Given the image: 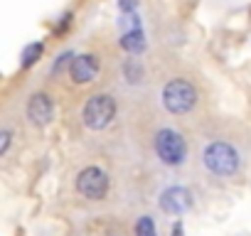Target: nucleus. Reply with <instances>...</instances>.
Returning a JSON list of instances; mask_svg holds the SVG:
<instances>
[{
  "instance_id": "12",
  "label": "nucleus",
  "mask_w": 251,
  "mask_h": 236,
  "mask_svg": "<svg viewBox=\"0 0 251 236\" xmlns=\"http://www.w3.org/2000/svg\"><path fill=\"white\" fill-rule=\"evenodd\" d=\"M136 236H155V221L151 216H141L136 221Z\"/></svg>"
},
{
  "instance_id": "15",
  "label": "nucleus",
  "mask_w": 251,
  "mask_h": 236,
  "mask_svg": "<svg viewBox=\"0 0 251 236\" xmlns=\"http://www.w3.org/2000/svg\"><path fill=\"white\" fill-rule=\"evenodd\" d=\"M138 0H118V10L121 13H136Z\"/></svg>"
},
{
  "instance_id": "2",
  "label": "nucleus",
  "mask_w": 251,
  "mask_h": 236,
  "mask_svg": "<svg viewBox=\"0 0 251 236\" xmlns=\"http://www.w3.org/2000/svg\"><path fill=\"white\" fill-rule=\"evenodd\" d=\"M197 103V89L187 79H170L163 89V106L173 116H182L192 111Z\"/></svg>"
},
{
  "instance_id": "10",
  "label": "nucleus",
  "mask_w": 251,
  "mask_h": 236,
  "mask_svg": "<svg viewBox=\"0 0 251 236\" xmlns=\"http://www.w3.org/2000/svg\"><path fill=\"white\" fill-rule=\"evenodd\" d=\"M123 76L128 79L131 84H138L143 79V64L138 59H126L123 62Z\"/></svg>"
},
{
  "instance_id": "17",
  "label": "nucleus",
  "mask_w": 251,
  "mask_h": 236,
  "mask_svg": "<svg viewBox=\"0 0 251 236\" xmlns=\"http://www.w3.org/2000/svg\"><path fill=\"white\" fill-rule=\"evenodd\" d=\"M173 236H182V224H180V221L173 224Z\"/></svg>"
},
{
  "instance_id": "4",
  "label": "nucleus",
  "mask_w": 251,
  "mask_h": 236,
  "mask_svg": "<svg viewBox=\"0 0 251 236\" xmlns=\"http://www.w3.org/2000/svg\"><path fill=\"white\" fill-rule=\"evenodd\" d=\"M155 153H158L160 163H165L170 167H177L187 158V143H185V138L177 131L160 128L158 136H155Z\"/></svg>"
},
{
  "instance_id": "7",
  "label": "nucleus",
  "mask_w": 251,
  "mask_h": 236,
  "mask_svg": "<svg viewBox=\"0 0 251 236\" xmlns=\"http://www.w3.org/2000/svg\"><path fill=\"white\" fill-rule=\"evenodd\" d=\"M190 207H192V194H190V189H185V187H180V185H173V187H168V189L160 194V209H163L165 214L182 216Z\"/></svg>"
},
{
  "instance_id": "8",
  "label": "nucleus",
  "mask_w": 251,
  "mask_h": 236,
  "mask_svg": "<svg viewBox=\"0 0 251 236\" xmlns=\"http://www.w3.org/2000/svg\"><path fill=\"white\" fill-rule=\"evenodd\" d=\"M52 116H54V103L47 94H32L30 101H27V118H30V123L32 126H47L52 121Z\"/></svg>"
},
{
  "instance_id": "13",
  "label": "nucleus",
  "mask_w": 251,
  "mask_h": 236,
  "mask_svg": "<svg viewBox=\"0 0 251 236\" xmlns=\"http://www.w3.org/2000/svg\"><path fill=\"white\" fill-rule=\"evenodd\" d=\"M121 27H123V32L141 30V18H138L136 13H123V18H121Z\"/></svg>"
},
{
  "instance_id": "14",
  "label": "nucleus",
  "mask_w": 251,
  "mask_h": 236,
  "mask_svg": "<svg viewBox=\"0 0 251 236\" xmlns=\"http://www.w3.org/2000/svg\"><path fill=\"white\" fill-rule=\"evenodd\" d=\"M72 59H74V54H72V52H64L62 57H57V62H54V67H52V74L62 71V69L67 67V62H72Z\"/></svg>"
},
{
  "instance_id": "1",
  "label": "nucleus",
  "mask_w": 251,
  "mask_h": 236,
  "mask_svg": "<svg viewBox=\"0 0 251 236\" xmlns=\"http://www.w3.org/2000/svg\"><path fill=\"white\" fill-rule=\"evenodd\" d=\"M202 160H204V167L212 175H217V177H231L239 170V165H241V158H239L236 148H231L224 141L209 143L204 148V153H202Z\"/></svg>"
},
{
  "instance_id": "3",
  "label": "nucleus",
  "mask_w": 251,
  "mask_h": 236,
  "mask_svg": "<svg viewBox=\"0 0 251 236\" xmlns=\"http://www.w3.org/2000/svg\"><path fill=\"white\" fill-rule=\"evenodd\" d=\"M116 116V101L108 94H94L81 111V121L89 131H103Z\"/></svg>"
},
{
  "instance_id": "5",
  "label": "nucleus",
  "mask_w": 251,
  "mask_h": 236,
  "mask_svg": "<svg viewBox=\"0 0 251 236\" xmlns=\"http://www.w3.org/2000/svg\"><path fill=\"white\" fill-rule=\"evenodd\" d=\"M76 189L86 199H94V202L96 199H103L108 194V175L101 167L89 165V167H84L76 175Z\"/></svg>"
},
{
  "instance_id": "6",
  "label": "nucleus",
  "mask_w": 251,
  "mask_h": 236,
  "mask_svg": "<svg viewBox=\"0 0 251 236\" xmlns=\"http://www.w3.org/2000/svg\"><path fill=\"white\" fill-rule=\"evenodd\" d=\"M101 71V59L96 54H79L69 62V76L74 84H91Z\"/></svg>"
},
{
  "instance_id": "11",
  "label": "nucleus",
  "mask_w": 251,
  "mask_h": 236,
  "mask_svg": "<svg viewBox=\"0 0 251 236\" xmlns=\"http://www.w3.org/2000/svg\"><path fill=\"white\" fill-rule=\"evenodd\" d=\"M42 52H45V45H42V42H32V45H27V47L23 49V67L27 69V67L37 64V59L42 57Z\"/></svg>"
},
{
  "instance_id": "9",
  "label": "nucleus",
  "mask_w": 251,
  "mask_h": 236,
  "mask_svg": "<svg viewBox=\"0 0 251 236\" xmlns=\"http://www.w3.org/2000/svg\"><path fill=\"white\" fill-rule=\"evenodd\" d=\"M121 47H123L126 52H131V54H143V52H146V47H148L143 30L123 32V37H121Z\"/></svg>"
},
{
  "instance_id": "16",
  "label": "nucleus",
  "mask_w": 251,
  "mask_h": 236,
  "mask_svg": "<svg viewBox=\"0 0 251 236\" xmlns=\"http://www.w3.org/2000/svg\"><path fill=\"white\" fill-rule=\"evenodd\" d=\"M0 138H3V141H0V155H5L8 153V148H10V131H3V133H0Z\"/></svg>"
}]
</instances>
